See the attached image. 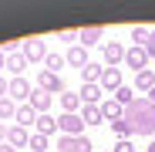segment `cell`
<instances>
[{
    "label": "cell",
    "instance_id": "24",
    "mask_svg": "<svg viewBox=\"0 0 155 152\" xmlns=\"http://www.w3.org/2000/svg\"><path fill=\"white\" fill-rule=\"evenodd\" d=\"M148 34H152L148 27H132V41H135V47H145V44H148Z\"/></svg>",
    "mask_w": 155,
    "mask_h": 152
},
{
    "label": "cell",
    "instance_id": "29",
    "mask_svg": "<svg viewBox=\"0 0 155 152\" xmlns=\"http://www.w3.org/2000/svg\"><path fill=\"white\" fill-rule=\"evenodd\" d=\"M145 54H148V61H152V58H155V31H152V34H148V44H145Z\"/></svg>",
    "mask_w": 155,
    "mask_h": 152
},
{
    "label": "cell",
    "instance_id": "11",
    "mask_svg": "<svg viewBox=\"0 0 155 152\" xmlns=\"http://www.w3.org/2000/svg\"><path fill=\"white\" fill-rule=\"evenodd\" d=\"M101 118H105V122H121L125 118V105H118V101L115 98H101Z\"/></svg>",
    "mask_w": 155,
    "mask_h": 152
},
{
    "label": "cell",
    "instance_id": "36",
    "mask_svg": "<svg viewBox=\"0 0 155 152\" xmlns=\"http://www.w3.org/2000/svg\"><path fill=\"white\" fill-rule=\"evenodd\" d=\"M101 152H108V149H101Z\"/></svg>",
    "mask_w": 155,
    "mask_h": 152
},
{
    "label": "cell",
    "instance_id": "18",
    "mask_svg": "<svg viewBox=\"0 0 155 152\" xmlns=\"http://www.w3.org/2000/svg\"><path fill=\"white\" fill-rule=\"evenodd\" d=\"M24 68H27V58H24L20 51H17V54H7V68L4 71H10L14 78H24Z\"/></svg>",
    "mask_w": 155,
    "mask_h": 152
},
{
    "label": "cell",
    "instance_id": "7",
    "mask_svg": "<svg viewBox=\"0 0 155 152\" xmlns=\"http://www.w3.org/2000/svg\"><path fill=\"white\" fill-rule=\"evenodd\" d=\"M20 54L27 58V64H34V61H44V58H47V47H44V41H41V37H31V41H24Z\"/></svg>",
    "mask_w": 155,
    "mask_h": 152
},
{
    "label": "cell",
    "instance_id": "23",
    "mask_svg": "<svg viewBox=\"0 0 155 152\" xmlns=\"http://www.w3.org/2000/svg\"><path fill=\"white\" fill-rule=\"evenodd\" d=\"M14 115H17V105L10 98H0V122H14Z\"/></svg>",
    "mask_w": 155,
    "mask_h": 152
},
{
    "label": "cell",
    "instance_id": "30",
    "mask_svg": "<svg viewBox=\"0 0 155 152\" xmlns=\"http://www.w3.org/2000/svg\"><path fill=\"white\" fill-rule=\"evenodd\" d=\"M61 41H68V44H74V41H78V31H61Z\"/></svg>",
    "mask_w": 155,
    "mask_h": 152
},
{
    "label": "cell",
    "instance_id": "3",
    "mask_svg": "<svg viewBox=\"0 0 155 152\" xmlns=\"http://www.w3.org/2000/svg\"><path fill=\"white\" fill-rule=\"evenodd\" d=\"M31 81L27 78H10V85H7V98L14 101V105H27L31 101Z\"/></svg>",
    "mask_w": 155,
    "mask_h": 152
},
{
    "label": "cell",
    "instance_id": "21",
    "mask_svg": "<svg viewBox=\"0 0 155 152\" xmlns=\"http://www.w3.org/2000/svg\"><path fill=\"white\" fill-rule=\"evenodd\" d=\"M68 61H64V54H58V51H51V54L44 58V71H54V74H61V68H64Z\"/></svg>",
    "mask_w": 155,
    "mask_h": 152
},
{
    "label": "cell",
    "instance_id": "4",
    "mask_svg": "<svg viewBox=\"0 0 155 152\" xmlns=\"http://www.w3.org/2000/svg\"><path fill=\"white\" fill-rule=\"evenodd\" d=\"M101 58H105V68H118V64L125 61V44L105 41V44H101Z\"/></svg>",
    "mask_w": 155,
    "mask_h": 152
},
{
    "label": "cell",
    "instance_id": "35",
    "mask_svg": "<svg viewBox=\"0 0 155 152\" xmlns=\"http://www.w3.org/2000/svg\"><path fill=\"white\" fill-rule=\"evenodd\" d=\"M145 152H155V139H152V142H148V149H145Z\"/></svg>",
    "mask_w": 155,
    "mask_h": 152
},
{
    "label": "cell",
    "instance_id": "25",
    "mask_svg": "<svg viewBox=\"0 0 155 152\" xmlns=\"http://www.w3.org/2000/svg\"><path fill=\"white\" fill-rule=\"evenodd\" d=\"M27 149H31V152H47V139L34 132V135H31V142H27Z\"/></svg>",
    "mask_w": 155,
    "mask_h": 152
},
{
    "label": "cell",
    "instance_id": "6",
    "mask_svg": "<svg viewBox=\"0 0 155 152\" xmlns=\"http://www.w3.org/2000/svg\"><path fill=\"white\" fill-rule=\"evenodd\" d=\"M37 88H44L47 95H61V91H64V78L54 74V71H41V74H37Z\"/></svg>",
    "mask_w": 155,
    "mask_h": 152
},
{
    "label": "cell",
    "instance_id": "34",
    "mask_svg": "<svg viewBox=\"0 0 155 152\" xmlns=\"http://www.w3.org/2000/svg\"><path fill=\"white\" fill-rule=\"evenodd\" d=\"M145 98H148V101H152V105H155V88H152V91H148V95H145Z\"/></svg>",
    "mask_w": 155,
    "mask_h": 152
},
{
    "label": "cell",
    "instance_id": "17",
    "mask_svg": "<svg viewBox=\"0 0 155 152\" xmlns=\"http://www.w3.org/2000/svg\"><path fill=\"white\" fill-rule=\"evenodd\" d=\"M78 95H81L84 105H101V95H105V91H101V85H81Z\"/></svg>",
    "mask_w": 155,
    "mask_h": 152
},
{
    "label": "cell",
    "instance_id": "12",
    "mask_svg": "<svg viewBox=\"0 0 155 152\" xmlns=\"http://www.w3.org/2000/svg\"><path fill=\"white\" fill-rule=\"evenodd\" d=\"M31 142V132L27 129H20V125H7V145L10 149H27Z\"/></svg>",
    "mask_w": 155,
    "mask_h": 152
},
{
    "label": "cell",
    "instance_id": "32",
    "mask_svg": "<svg viewBox=\"0 0 155 152\" xmlns=\"http://www.w3.org/2000/svg\"><path fill=\"white\" fill-rule=\"evenodd\" d=\"M0 142H7V125L0 122Z\"/></svg>",
    "mask_w": 155,
    "mask_h": 152
},
{
    "label": "cell",
    "instance_id": "2",
    "mask_svg": "<svg viewBox=\"0 0 155 152\" xmlns=\"http://www.w3.org/2000/svg\"><path fill=\"white\" fill-rule=\"evenodd\" d=\"M78 44L81 47H101L105 44V27H101V24H84V27H78Z\"/></svg>",
    "mask_w": 155,
    "mask_h": 152
},
{
    "label": "cell",
    "instance_id": "8",
    "mask_svg": "<svg viewBox=\"0 0 155 152\" xmlns=\"http://www.w3.org/2000/svg\"><path fill=\"white\" fill-rule=\"evenodd\" d=\"M125 64H128V68H135V74L145 71V68H148V54H145V47H135V44H132V47H125Z\"/></svg>",
    "mask_w": 155,
    "mask_h": 152
},
{
    "label": "cell",
    "instance_id": "19",
    "mask_svg": "<svg viewBox=\"0 0 155 152\" xmlns=\"http://www.w3.org/2000/svg\"><path fill=\"white\" fill-rule=\"evenodd\" d=\"M14 122L20 125V129H27V125H34V122H37V112H34L31 105H17V115H14Z\"/></svg>",
    "mask_w": 155,
    "mask_h": 152
},
{
    "label": "cell",
    "instance_id": "14",
    "mask_svg": "<svg viewBox=\"0 0 155 152\" xmlns=\"http://www.w3.org/2000/svg\"><path fill=\"white\" fill-rule=\"evenodd\" d=\"M61 105H64V112L68 115H81V108H84V101H81V95L78 91H61Z\"/></svg>",
    "mask_w": 155,
    "mask_h": 152
},
{
    "label": "cell",
    "instance_id": "9",
    "mask_svg": "<svg viewBox=\"0 0 155 152\" xmlns=\"http://www.w3.org/2000/svg\"><path fill=\"white\" fill-rule=\"evenodd\" d=\"M51 101H54V95H47L44 88H34V91H31V101H27V105H31L37 115H51Z\"/></svg>",
    "mask_w": 155,
    "mask_h": 152
},
{
    "label": "cell",
    "instance_id": "22",
    "mask_svg": "<svg viewBox=\"0 0 155 152\" xmlns=\"http://www.w3.org/2000/svg\"><path fill=\"white\" fill-rule=\"evenodd\" d=\"M81 122L84 125H101V108L98 105H84L81 108Z\"/></svg>",
    "mask_w": 155,
    "mask_h": 152
},
{
    "label": "cell",
    "instance_id": "15",
    "mask_svg": "<svg viewBox=\"0 0 155 152\" xmlns=\"http://www.w3.org/2000/svg\"><path fill=\"white\" fill-rule=\"evenodd\" d=\"M34 129H37V135H44V139H51V135H58V132H61V129H58V118H54V115H37Z\"/></svg>",
    "mask_w": 155,
    "mask_h": 152
},
{
    "label": "cell",
    "instance_id": "28",
    "mask_svg": "<svg viewBox=\"0 0 155 152\" xmlns=\"http://www.w3.org/2000/svg\"><path fill=\"white\" fill-rule=\"evenodd\" d=\"M58 152H74V139L71 135H61L58 139Z\"/></svg>",
    "mask_w": 155,
    "mask_h": 152
},
{
    "label": "cell",
    "instance_id": "10",
    "mask_svg": "<svg viewBox=\"0 0 155 152\" xmlns=\"http://www.w3.org/2000/svg\"><path fill=\"white\" fill-rule=\"evenodd\" d=\"M98 85H101V91H111V95H115V91L125 85L121 68H105V74H101V81H98Z\"/></svg>",
    "mask_w": 155,
    "mask_h": 152
},
{
    "label": "cell",
    "instance_id": "1",
    "mask_svg": "<svg viewBox=\"0 0 155 152\" xmlns=\"http://www.w3.org/2000/svg\"><path fill=\"white\" fill-rule=\"evenodd\" d=\"M125 122H128V129H132V135L155 139V105L145 95H135V101L125 108Z\"/></svg>",
    "mask_w": 155,
    "mask_h": 152
},
{
    "label": "cell",
    "instance_id": "33",
    "mask_svg": "<svg viewBox=\"0 0 155 152\" xmlns=\"http://www.w3.org/2000/svg\"><path fill=\"white\" fill-rule=\"evenodd\" d=\"M0 152H17V149H10L7 142H0Z\"/></svg>",
    "mask_w": 155,
    "mask_h": 152
},
{
    "label": "cell",
    "instance_id": "5",
    "mask_svg": "<svg viewBox=\"0 0 155 152\" xmlns=\"http://www.w3.org/2000/svg\"><path fill=\"white\" fill-rule=\"evenodd\" d=\"M58 129H61V135H71V139H78V135H84V122H81V115H61L58 118Z\"/></svg>",
    "mask_w": 155,
    "mask_h": 152
},
{
    "label": "cell",
    "instance_id": "13",
    "mask_svg": "<svg viewBox=\"0 0 155 152\" xmlns=\"http://www.w3.org/2000/svg\"><path fill=\"white\" fill-rule=\"evenodd\" d=\"M64 61H68L71 68H78V71H81V68L88 64V47H81V44H71V47H68V54H64Z\"/></svg>",
    "mask_w": 155,
    "mask_h": 152
},
{
    "label": "cell",
    "instance_id": "20",
    "mask_svg": "<svg viewBox=\"0 0 155 152\" xmlns=\"http://www.w3.org/2000/svg\"><path fill=\"white\" fill-rule=\"evenodd\" d=\"M135 88H138V91H145V95L155 88V71H152V68H145V71H138V74H135Z\"/></svg>",
    "mask_w": 155,
    "mask_h": 152
},
{
    "label": "cell",
    "instance_id": "16",
    "mask_svg": "<svg viewBox=\"0 0 155 152\" xmlns=\"http://www.w3.org/2000/svg\"><path fill=\"white\" fill-rule=\"evenodd\" d=\"M101 74H105L101 61H88V64L81 68V78H84V85H98V81H101Z\"/></svg>",
    "mask_w": 155,
    "mask_h": 152
},
{
    "label": "cell",
    "instance_id": "26",
    "mask_svg": "<svg viewBox=\"0 0 155 152\" xmlns=\"http://www.w3.org/2000/svg\"><path fill=\"white\" fill-rule=\"evenodd\" d=\"M74 152H94V142H91L88 135H78V139H74Z\"/></svg>",
    "mask_w": 155,
    "mask_h": 152
},
{
    "label": "cell",
    "instance_id": "27",
    "mask_svg": "<svg viewBox=\"0 0 155 152\" xmlns=\"http://www.w3.org/2000/svg\"><path fill=\"white\" fill-rule=\"evenodd\" d=\"M111 152H138V149H135V142H132V139H118Z\"/></svg>",
    "mask_w": 155,
    "mask_h": 152
},
{
    "label": "cell",
    "instance_id": "31",
    "mask_svg": "<svg viewBox=\"0 0 155 152\" xmlns=\"http://www.w3.org/2000/svg\"><path fill=\"white\" fill-rule=\"evenodd\" d=\"M7 85H10V81L4 78V74H0V98H7Z\"/></svg>",
    "mask_w": 155,
    "mask_h": 152
}]
</instances>
